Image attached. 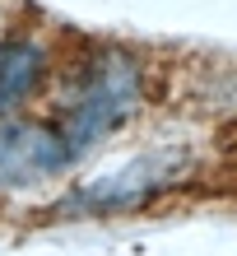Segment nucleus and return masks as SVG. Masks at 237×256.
<instances>
[{"label":"nucleus","mask_w":237,"mask_h":256,"mask_svg":"<svg viewBox=\"0 0 237 256\" xmlns=\"http://www.w3.org/2000/svg\"><path fill=\"white\" fill-rule=\"evenodd\" d=\"M149 102V66L140 52L116 47V42H93L65 66L56 84L51 122L65 135L70 154L84 158L102 149L112 135H121Z\"/></svg>","instance_id":"1"},{"label":"nucleus","mask_w":237,"mask_h":256,"mask_svg":"<svg viewBox=\"0 0 237 256\" xmlns=\"http://www.w3.org/2000/svg\"><path fill=\"white\" fill-rule=\"evenodd\" d=\"M196 172V158L182 144H158L144 154L116 163L112 172H98L79 182L70 196L56 200V214H126V210H144L172 186H182Z\"/></svg>","instance_id":"2"},{"label":"nucleus","mask_w":237,"mask_h":256,"mask_svg":"<svg viewBox=\"0 0 237 256\" xmlns=\"http://www.w3.org/2000/svg\"><path fill=\"white\" fill-rule=\"evenodd\" d=\"M75 163L79 158L70 154L51 116H23V112L0 116V191H28L56 182Z\"/></svg>","instance_id":"3"},{"label":"nucleus","mask_w":237,"mask_h":256,"mask_svg":"<svg viewBox=\"0 0 237 256\" xmlns=\"http://www.w3.org/2000/svg\"><path fill=\"white\" fill-rule=\"evenodd\" d=\"M51 84V52L37 38H5L0 42V116L23 112Z\"/></svg>","instance_id":"4"}]
</instances>
